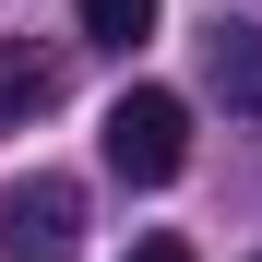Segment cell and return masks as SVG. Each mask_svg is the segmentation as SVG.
I'll use <instances>...</instances> for the list:
<instances>
[{
	"label": "cell",
	"instance_id": "1",
	"mask_svg": "<svg viewBox=\"0 0 262 262\" xmlns=\"http://www.w3.org/2000/svg\"><path fill=\"white\" fill-rule=\"evenodd\" d=\"M107 167L131 191H167L191 167V96H167V83H131V96L107 107Z\"/></svg>",
	"mask_w": 262,
	"mask_h": 262
},
{
	"label": "cell",
	"instance_id": "2",
	"mask_svg": "<svg viewBox=\"0 0 262 262\" xmlns=\"http://www.w3.org/2000/svg\"><path fill=\"white\" fill-rule=\"evenodd\" d=\"M83 250V191L60 167H36V179L0 191V262H72Z\"/></svg>",
	"mask_w": 262,
	"mask_h": 262
},
{
	"label": "cell",
	"instance_id": "3",
	"mask_svg": "<svg viewBox=\"0 0 262 262\" xmlns=\"http://www.w3.org/2000/svg\"><path fill=\"white\" fill-rule=\"evenodd\" d=\"M60 96H72L60 48H36V36H0V131H36Z\"/></svg>",
	"mask_w": 262,
	"mask_h": 262
},
{
	"label": "cell",
	"instance_id": "4",
	"mask_svg": "<svg viewBox=\"0 0 262 262\" xmlns=\"http://www.w3.org/2000/svg\"><path fill=\"white\" fill-rule=\"evenodd\" d=\"M203 83H214L238 119H262V24H214V36H203Z\"/></svg>",
	"mask_w": 262,
	"mask_h": 262
},
{
	"label": "cell",
	"instance_id": "5",
	"mask_svg": "<svg viewBox=\"0 0 262 262\" xmlns=\"http://www.w3.org/2000/svg\"><path fill=\"white\" fill-rule=\"evenodd\" d=\"M72 12H83L96 48H143V36H155V0H72Z\"/></svg>",
	"mask_w": 262,
	"mask_h": 262
},
{
	"label": "cell",
	"instance_id": "6",
	"mask_svg": "<svg viewBox=\"0 0 262 262\" xmlns=\"http://www.w3.org/2000/svg\"><path fill=\"white\" fill-rule=\"evenodd\" d=\"M131 262H191V250H179V238H143V250H131Z\"/></svg>",
	"mask_w": 262,
	"mask_h": 262
}]
</instances>
